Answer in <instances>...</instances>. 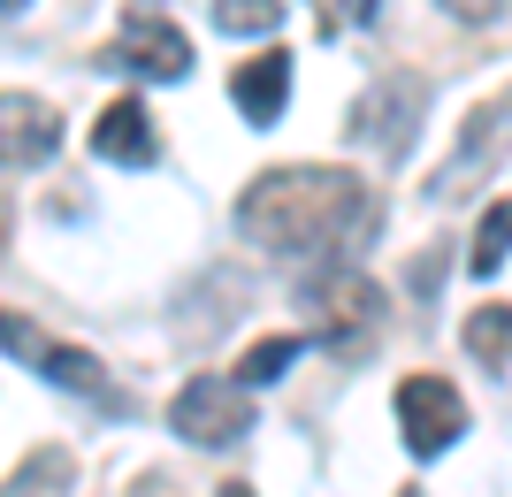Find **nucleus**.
<instances>
[{
	"label": "nucleus",
	"mask_w": 512,
	"mask_h": 497,
	"mask_svg": "<svg viewBox=\"0 0 512 497\" xmlns=\"http://www.w3.org/2000/svg\"><path fill=\"white\" fill-rule=\"evenodd\" d=\"M62 153V115L31 92H0V169H46Z\"/></svg>",
	"instance_id": "8"
},
{
	"label": "nucleus",
	"mask_w": 512,
	"mask_h": 497,
	"mask_svg": "<svg viewBox=\"0 0 512 497\" xmlns=\"http://www.w3.org/2000/svg\"><path fill=\"white\" fill-rule=\"evenodd\" d=\"M31 368H39L46 383L77 390V398H107V375H100V360H92L85 345H54V337H46V352L31 360Z\"/></svg>",
	"instance_id": "11"
},
{
	"label": "nucleus",
	"mask_w": 512,
	"mask_h": 497,
	"mask_svg": "<svg viewBox=\"0 0 512 497\" xmlns=\"http://www.w3.org/2000/svg\"><path fill=\"white\" fill-rule=\"evenodd\" d=\"M222 497H260V490H253V482H222Z\"/></svg>",
	"instance_id": "18"
},
{
	"label": "nucleus",
	"mask_w": 512,
	"mask_h": 497,
	"mask_svg": "<svg viewBox=\"0 0 512 497\" xmlns=\"http://www.w3.org/2000/svg\"><path fill=\"white\" fill-rule=\"evenodd\" d=\"M283 92H291V54H253V62H237V77H230V100H237V115L253 130H268L283 115Z\"/></svg>",
	"instance_id": "10"
},
{
	"label": "nucleus",
	"mask_w": 512,
	"mask_h": 497,
	"mask_svg": "<svg viewBox=\"0 0 512 497\" xmlns=\"http://www.w3.org/2000/svg\"><path fill=\"white\" fill-rule=\"evenodd\" d=\"M92 153L115 161V169H153L161 161V130H153L146 100H107L100 123H92Z\"/></svg>",
	"instance_id": "9"
},
{
	"label": "nucleus",
	"mask_w": 512,
	"mask_h": 497,
	"mask_svg": "<svg viewBox=\"0 0 512 497\" xmlns=\"http://www.w3.org/2000/svg\"><path fill=\"white\" fill-rule=\"evenodd\" d=\"M283 23V0H214V31L230 39H268Z\"/></svg>",
	"instance_id": "14"
},
{
	"label": "nucleus",
	"mask_w": 512,
	"mask_h": 497,
	"mask_svg": "<svg viewBox=\"0 0 512 497\" xmlns=\"http://www.w3.org/2000/svg\"><path fill=\"white\" fill-rule=\"evenodd\" d=\"M398 429H406L413 459H444L459 436H467V398L444 383V375H406L398 383Z\"/></svg>",
	"instance_id": "3"
},
{
	"label": "nucleus",
	"mask_w": 512,
	"mask_h": 497,
	"mask_svg": "<svg viewBox=\"0 0 512 497\" xmlns=\"http://www.w3.org/2000/svg\"><path fill=\"white\" fill-rule=\"evenodd\" d=\"M314 306H321V345L329 352H352L375 345V329H383V291L360 276V268H329V276L314 283Z\"/></svg>",
	"instance_id": "5"
},
{
	"label": "nucleus",
	"mask_w": 512,
	"mask_h": 497,
	"mask_svg": "<svg viewBox=\"0 0 512 497\" xmlns=\"http://www.w3.org/2000/svg\"><path fill=\"white\" fill-rule=\"evenodd\" d=\"M375 222V199L352 169L306 161V169H260L237 192V230L260 253H337L352 230Z\"/></svg>",
	"instance_id": "1"
},
{
	"label": "nucleus",
	"mask_w": 512,
	"mask_h": 497,
	"mask_svg": "<svg viewBox=\"0 0 512 497\" xmlns=\"http://www.w3.org/2000/svg\"><path fill=\"white\" fill-rule=\"evenodd\" d=\"M16 8H23V0H0V16H16Z\"/></svg>",
	"instance_id": "19"
},
{
	"label": "nucleus",
	"mask_w": 512,
	"mask_h": 497,
	"mask_svg": "<svg viewBox=\"0 0 512 497\" xmlns=\"http://www.w3.org/2000/svg\"><path fill=\"white\" fill-rule=\"evenodd\" d=\"M505 146H512V100L474 108L467 130H459V153L436 169V184H428V192H436V199H459V192L474 184V169H497V161H505Z\"/></svg>",
	"instance_id": "7"
},
{
	"label": "nucleus",
	"mask_w": 512,
	"mask_h": 497,
	"mask_svg": "<svg viewBox=\"0 0 512 497\" xmlns=\"http://www.w3.org/2000/svg\"><path fill=\"white\" fill-rule=\"evenodd\" d=\"M299 352H306V337H260V345L237 360V383H276V375L291 368Z\"/></svg>",
	"instance_id": "15"
},
{
	"label": "nucleus",
	"mask_w": 512,
	"mask_h": 497,
	"mask_svg": "<svg viewBox=\"0 0 512 497\" xmlns=\"http://www.w3.org/2000/svg\"><path fill=\"white\" fill-rule=\"evenodd\" d=\"M459 337H467V352L482 360V368H505L512 360V306H474Z\"/></svg>",
	"instance_id": "12"
},
{
	"label": "nucleus",
	"mask_w": 512,
	"mask_h": 497,
	"mask_svg": "<svg viewBox=\"0 0 512 497\" xmlns=\"http://www.w3.org/2000/svg\"><path fill=\"white\" fill-rule=\"evenodd\" d=\"M421 108H428V85L421 77H406V69H383L375 85L360 92V108H352V138H367L375 153H398L413 146V123H421Z\"/></svg>",
	"instance_id": "4"
},
{
	"label": "nucleus",
	"mask_w": 512,
	"mask_h": 497,
	"mask_svg": "<svg viewBox=\"0 0 512 497\" xmlns=\"http://www.w3.org/2000/svg\"><path fill=\"white\" fill-rule=\"evenodd\" d=\"M505 253H512V199H497L490 215H482V230H474V245H467V268L474 276H497Z\"/></svg>",
	"instance_id": "13"
},
{
	"label": "nucleus",
	"mask_w": 512,
	"mask_h": 497,
	"mask_svg": "<svg viewBox=\"0 0 512 497\" xmlns=\"http://www.w3.org/2000/svg\"><path fill=\"white\" fill-rule=\"evenodd\" d=\"M138 69V77H153V85H184L192 77V39L176 31L161 8H138V16L123 23V39L107 46V69Z\"/></svg>",
	"instance_id": "6"
},
{
	"label": "nucleus",
	"mask_w": 512,
	"mask_h": 497,
	"mask_svg": "<svg viewBox=\"0 0 512 497\" xmlns=\"http://www.w3.org/2000/svg\"><path fill=\"white\" fill-rule=\"evenodd\" d=\"M444 16H459V23H497L505 16V0H436Z\"/></svg>",
	"instance_id": "17"
},
{
	"label": "nucleus",
	"mask_w": 512,
	"mask_h": 497,
	"mask_svg": "<svg viewBox=\"0 0 512 497\" xmlns=\"http://www.w3.org/2000/svg\"><path fill=\"white\" fill-rule=\"evenodd\" d=\"M169 429L184 436V444L222 452V444H237V436L253 429V398H245L237 375H192V383L169 398Z\"/></svg>",
	"instance_id": "2"
},
{
	"label": "nucleus",
	"mask_w": 512,
	"mask_h": 497,
	"mask_svg": "<svg viewBox=\"0 0 512 497\" xmlns=\"http://www.w3.org/2000/svg\"><path fill=\"white\" fill-rule=\"evenodd\" d=\"M314 16H321V39H337V31H352V23H375L383 0H314Z\"/></svg>",
	"instance_id": "16"
}]
</instances>
